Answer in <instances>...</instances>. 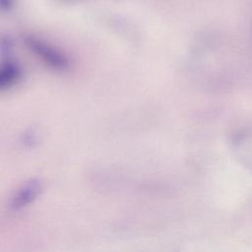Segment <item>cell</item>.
I'll use <instances>...</instances> for the list:
<instances>
[{"mask_svg": "<svg viewBox=\"0 0 252 252\" xmlns=\"http://www.w3.org/2000/svg\"><path fill=\"white\" fill-rule=\"evenodd\" d=\"M24 44L38 61L53 71L65 72L71 65L66 54L44 38L27 34L24 37Z\"/></svg>", "mask_w": 252, "mask_h": 252, "instance_id": "obj_1", "label": "cell"}, {"mask_svg": "<svg viewBox=\"0 0 252 252\" xmlns=\"http://www.w3.org/2000/svg\"><path fill=\"white\" fill-rule=\"evenodd\" d=\"M23 77V70L20 64L13 59L0 61V92L13 89Z\"/></svg>", "mask_w": 252, "mask_h": 252, "instance_id": "obj_2", "label": "cell"}, {"mask_svg": "<svg viewBox=\"0 0 252 252\" xmlns=\"http://www.w3.org/2000/svg\"><path fill=\"white\" fill-rule=\"evenodd\" d=\"M41 190L42 185L38 180L32 179L28 181L13 196L11 200V207L18 210L28 206L38 197Z\"/></svg>", "mask_w": 252, "mask_h": 252, "instance_id": "obj_3", "label": "cell"}, {"mask_svg": "<svg viewBox=\"0 0 252 252\" xmlns=\"http://www.w3.org/2000/svg\"><path fill=\"white\" fill-rule=\"evenodd\" d=\"M15 0H0V10L3 12H9L13 9Z\"/></svg>", "mask_w": 252, "mask_h": 252, "instance_id": "obj_4", "label": "cell"}]
</instances>
